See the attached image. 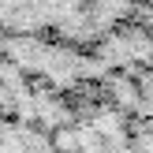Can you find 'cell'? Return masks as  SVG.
Listing matches in <instances>:
<instances>
[{
  "label": "cell",
  "instance_id": "6da1fadb",
  "mask_svg": "<svg viewBox=\"0 0 153 153\" xmlns=\"http://www.w3.org/2000/svg\"><path fill=\"white\" fill-rule=\"evenodd\" d=\"M0 71L45 97L153 105V0H0Z\"/></svg>",
  "mask_w": 153,
  "mask_h": 153
}]
</instances>
